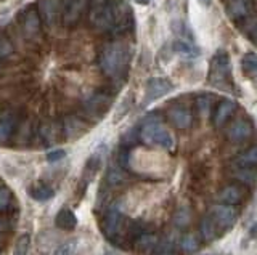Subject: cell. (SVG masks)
<instances>
[{
	"label": "cell",
	"mask_w": 257,
	"mask_h": 255,
	"mask_svg": "<svg viewBox=\"0 0 257 255\" xmlns=\"http://www.w3.org/2000/svg\"><path fill=\"white\" fill-rule=\"evenodd\" d=\"M16 143H18L20 146H24L26 143L29 141V137H31V125L28 122H23L20 127H18V132H16Z\"/></svg>",
	"instance_id": "cell-33"
},
{
	"label": "cell",
	"mask_w": 257,
	"mask_h": 255,
	"mask_svg": "<svg viewBox=\"0 0 257 255\" xmlns=\"http://www.w3.org/2000/svg\"><path fill=\"white\" fill-rule=\"evenodd\" d=\"M111 106V98L104 93H95L84 103L85 111L93 117H101Z\"/></svg>",
	"instance_id": "cell-9"
},
{
	"label": "cell",
	"mask_w": 257,
	"mask_h": 255,
	"mask_svg": "<svg viewBox=\"0 0 257 255\" xmlns=\"http://www.w3.org/2000/svg\"><path fill=\"white\" fill-rule=\"evenodd\" d=\"M122 213L117 209L116 205H112L108 209V212L104 213V218L101 223V231L103 234L106 236L111 241H114V237H117V234L120 233V228H122Z\"/></svg>",
	"instance_id": "cell-6"
},
{
	"label": "cell",
	"mask_w": 257,
	"mask_h": 255,
	"mask_svg": "<svg viewBox=\"0 0 257 255\" xmlns=\"http://www.w3.org/2000/svg\"><path fill=\"white\" fill-rule=\"evenodd\" d=\"M174 50L180 55H185V57H196V53H198V50L195 49V47L188 42H185V41H177L174 44Z\"/></svg>",
	"instance_id": "cell-31"
},
{
	"label": "cell",
	"mask_w": 257,
	"mask_h": 255,
	"mask_svg": "<svg viewBox=\"0 0 257 255\" xmlns=\"http://www.w3.org/2000/svg\"><path fill=\"white\" fill-rule=\"evenodd\" d=\"M233 178H236L243 185H254L257 180V172L251 167H235L233 170Z\"/></svg>",
	"instance_id": "cell-21"
},
{
	"label": "cell",
	"mask_w": 257,
	"mask_h": 255,
	"mask_svg": "<svg viewBox=\"0 0 257 255\" xmlns=\"http://www.w3.org/2000/svg\"><path fill=\"white\" fill-rule=\"evenodd\" d=\"M104 255H117V253H114V252H111V250H108L106 253H104Z\"/></svg>",
	"instance_id": "cell-45"
},
{
	"label": "cell",
	"mask_w": 257,
	"mask_h": 255,
	"mask_svg": "<svg viewBox=\"0 0 257 255\" xmlns=\"http://www.w3.org/2000/svg\"><path fill=\"white\" fill-rule=\"evenodd\" d=\"M39 137H40V140H42V143H44L45 146L55 145L56 137H58V132H56L55 124H44V125H40Z\"/></svg>",
	"instance_id": "cell-23"
},
{
	"label": "cell",
	"mask_w": 257,
	"mask_h": 255,
	"mask_svg": "<svg viewBox=\"0 0 257 255\" xmlns=\"http://www.w3.org/2000/svg\"><path fill=\"white\" fill-rule=\"evenodd\" d=\"M151 2V0H135V4H139V5H148Z\"/></svg>",
	"instance_id": "cell-44"
},
{
	"label": "cell",
	"mask_w": 257,
	"mask_h": 255,
	"mask_svg": "<svg viewBox=\"0 0 257 255\" xmlns=\"http://www.w3.org/2000/svg\"><path fill=\"white\" fill-rule=\"evenodd\" d=\"M29 247H31V234L29 233H23L18 237L16 244H15L13 255H28Z\"/></svg>",
	"instance_id": "cell-29"
},
{
	"label": "cell",
	"mask_w": 257,
	"mask_h": 255,
	"mask_svg": "<svg viewBox=\"0 0 257 255\" xmlns=\"http://www.w3.org/2000/svg\"><path fill=\"white\" fill-rule=\"evenodd\" d=\"M188 221H190V209H188V207H183V209H180L179 212H177L175 223L179 226H183V225H187Z\"/></svg>",
	"instance_id": "cell-38"
},
{
	"label": "cell",
	"mask_w": 257,
	"mask_h": 255,
	"mask_svg": "<svg viewBox=\"0 0 257 255\" xmlns=\"http://www.w3.org/2000/svg\"><path fill=\"white\" fill-rule=\"evenodd\" d=\"M31 194H32V197L36 199V201L45 202V201H48V199H52L55 193H53V189L50 186H47V185H37L34 189L31 191Z\"/></svg>",
	"instance_id": "cell-28"
},
{
	"label": "cell",
	"mask_w": 257,
	"mask_h": 255,
	"mask_svg": "<svg viewBox=\"0 0 257 255\" xmlns=\"http://www.w3.org/2000/svg\"><path fill=\"white\" fill-rule=\"evenodd\" d=\"M64 157H66V151L64 149H52L50 153L47 154V161L48 162H60Z\"/></svg>",
	"instance_id": "cell-39"
},
{
	"label": "cell",
	"mask_w": 257,
	"mask_h": 255,
	"mask_svg": "<svg viewBox=\"0 0 257 255\" xmlns=\"http://www.w3.org/2000/svg\"><path fill=\"white\" fill-rule=\"evenodd\" d=\"M212 101H214L212 97H207V95H201V97L196 100V105H198L199 113L203 114V116H206L209 113V109H211Z\"/></svg>",
	"instance_id": "cell-35"
},
{
	"label": "cell",
	"mask_w": 257,
	"mask_h": 255,
	"mask_svg": "<svg viewBox=\"0 0 257 255\" xmlns=\"http://www.w3.org/2000/svg\"><path fill=\"white\" fill-rule=\"evenodd\" d=\"M241 68H243L244 74L252 77L257 82V55L254 53H246L243 60H241Z\"/></svg>",
	"instance_id": "cell-25"
},
{
	"label": "cell",
	"mask_w": 257,
	"mask_h": 255,
	"mask_svg": "<svg viewBox=\"0 0 257 255\" xmlns=\"http://www.w3.org/2000/svg\"><path fill=\"white\" fill-rule=\"evenodd\" d=\"M180 249L185 253H193L199 249V237L196 233H187L180 239Z\"/></svg>",
	"instance_id": "cell-26"
},
{
	"label": "cell",
	"mask_w": 257,
	"mask_h": 255,
	"mask_svg": "<svg viewBox=\"0 0 257 255\" xmlns=\"http://www.w3.org/2000/svg\"><path fill=\"white\" fill-rule=\"evenodd\" d=\"M254 7V0H231L228 5V15L233 20L244 18L247 13H251Z\"/></svg>",
	"instance_id": "cell-18"
},
{
	"label": "cell",
	"mask_w": 257,
	"mask_h": 255,
	"mask_svg": "<svg viewBox=\"0 0 257 255\" xmlns=\"http://www.w3.org/2000/svg\"><path fill=\"white\" fill-rule=\"evenodd\" d=\"M209 215L212 217L217 226H220L223 229H230L236 221L238 210L230 204H215V205H212L211 213Z\"/></svg>",
	"instance_id": "cell-5"
},
{
	"label": "cell",
	"mask_w": 257,
	"mask_h": 255,
	"mask_svg": "<svg viewBox=\"0 0 257 255\" xmlns=\"http://www.w3.org/2000/svg\"><path fill=\"white\" fill-rule=\"evenodd\" d=\"M174 89V85L164 77H151L147 82V90H145V103L156 101L158 98H163Z\"/></svg>",
	"instance_id": "cell-7"
},
{
	"label": "cell",
	"mask_w": 257,
	"mask_h": 255,
	"mask_svg": "<svg viewBox=\"0 0 257 255\" xmlns=\"http://www.w3.org/2000/svg\"><path fill=\"white\" fill-rule=\"evenodd\" d=\"M16 130V117L13 113H4L0 116V145L5 143L13 137Z\"/></svg>",
	"instance_id": "cell-15"
},
{
	"label": "cell",
	"mask_w": 257,
	"mask_h": 255,
	"mask_svg": "<svg viewBox=\"0 0 257 255\" xmlns=\"http://www.w3.org/2000/svg\"><path fill=\"white\" fill-rule=\"evenodd\" d=\"M100 164H101V154H100V151H96L95 154H92L90 157H88V161L85 164V169H84L85 183H88L93 178V175L96 173V170L100 169Z\"/></svg>",
	"instance_id": "cell-24"
},
{
	"label": "cell",
	"mask_w": 257,
	"mask_h": 255,
	"mask_svg": "<svg viewBox=\"0 0 257 255\" xmlns=\"http://www.w3.org/2000/svg\"><path fill=\"white\" fill-rule=\"evenodd\" d=\"M199 4L203 7H211L212 5V0H199Z\"/></svg>",
	"instance_id": "cell-43"
},
{
	"label": "cell",
	"mask_w": 257,
	"mask_h": 255,
	"mask_svg": "<svg viewBox=\"0 0 257 255\" xmlns=\"http://www.w3.org/2000/svg\"><path fill=\"white\" fill-rule=\"evenodd\" d=\"M90 23L98 31H109L128 25V10L119 0H92Z\"/></svg>",
	"instance_id": "cell-1"
},
{
	"label": "cell",
	"mask_w": 257,
	"mask_h": 255,
	"mask_svg": "<svg viewBox=\"0 0 257 255\" xmlns=\"http://www.w3.org/2000/svg\"><path fill=\"white\" fill-rule=\"evenodd\" d=\"M127 63H128V50L122 44L119 42L109 44L101 50L100 68L104 76L112 79L122 76V73L127 68Z\"/></svg>",
	"instance_id": "cell-2"
},
{
	"label": "cell",
	"mask_w": 257,
	"mask_h": 255,
	"mask_svg": "<svg viewBox=\"0 0 257 255\" xmlns=\"http://www.w3.org/2000/svg\"><path fill=\"white\" fill-rule=\"evenodd\" d=\"M8 229H10V221L4 217H0V233H4V231H8Z\"/></svg>",
	"instance_id": "cell-40"
},
{
	"label": "cell",
	"mask_w": 257,
	"mask_h": 255,
	"mask_svg": "<svg viewBox=\"0 0 257 255\" xmlns=\"http://www.w3.org/2000/svg\"><path fill=\"white\" fill-rule=\"evenodd\" d=\"M23 31H24V34H26L28 37H31V39L39 36V33H40V18H39V13L34 9H31V10H28L26 13H24V17H23Z\"/></svg>",
	"instance_id": "cell-16"
},
{
	"label": "cell",
	"mask_w": 257,
	"mask_h": 255,
	"mask_svg": "<svg viewBox=\"0 0 257 255\" xmlns=\"http://www.w3.org/2000/svg\"><path fill=\"white\" fill-rule=\"evenodd\" d=\"M12 201H13L12 191L8 189V188H5V186L0 188V213H2V212H7L8 209H10Z\"/></svg>",
	"instance_id": "cell-32"
},
{
	"label": "cell",
	"mask_w": 257,
	"mask_h": 255,
	"mask_svg": "<svg viewBox=\"0 0 257 255\" xmlns=\"http://www.w3.org/2000/svg\"><path fill=\"white\" fill-rule=\"evenodd\" d=\"M201 236H203L206 241H214L217 236V225L211 215H207V217L201 220Z\"/></svg>",
	"instance_id": "cell-27"
},
{
	"label": "cell",
	"mask_w": 257,
	"mask_h": 255,
	"mask_svg": "<svg viewBox=\"0 0 257 255\" xmlns=\"http://www.w3.org/2000/svg\"><path fill=\"white\" fill-rule=\"evenodd\" d=\"M230 58L228 55L225 52H219L212 58L211 61V71H209V81L214 87H222L225 85V82L228 81V76H230Z\"/></svg>",
	"instance_id": "cell-4"
},
{
	"label": "cell",
	"mask_w": 257,
	"mask_h": 255,
	"mask_svg": "<svg viewBox=\"0 0 257 255\" xmlns=\"http://www.w3.org/2000/svg\"><path fill=\"white\" fill-rule=\"evenodd\" d=\"M140 137L147 145H158L164 149L174 148V137L158 121H153V119L143 124Z\"/></svg>",
	"instance_id": "cell-3"
},
{
	"label": "cell",
	"mask_w": 257,
	"mask_h": 255,
	"mask_svg": "<svg viewBox=\"0 0 257 255\" xmlns=\"http://www.w3.org/2000/svg\"><path fill=\"white\" fill-rule=\"evenodd\" d=\"M77 250V244L76 241H68V242H64L61 244L60 247H56L53 255H74Z\"/></svg>",
	"instance_id": "cell-34"
},
{
	"label": "cell",
	"mask_w": 257,
	"mask_h": 255,
	"mask_svg": "<svg viewBox=\"0 0 257 255\" xmlns=\"http://www.w3.org/2000/svg\"><path fill=\"white\" fill-rule=\"evenodd\" d=\"M236 109V103L231 101V100H223L219 106H217L215 113H214V124L215 127H220L223 125L225 122L228 121L231 117V114L235 113Z\"/></svg>",
	"instance_id": "cell-17"
},
{
	"label": "cell",
	"mask_w": 257,
	"mask_h": 255,
	"mask_svg": "<svg viewBox=\"0 0 257 255\" xmlns=\"http://www.w3.org/2000/svg\"><path fill=\"white\" fill-rule=\"evenodd\" d=\"M251 133H252V125L247 121H244V119H239V121L233 122L230 125V129L227 132V137L233 143H241V141H244L251 137Z\"/></svg>",
	"instance_id": "cell-12"
},
{
	"label": "cell",
	"mask_w": 257,
	"mask_h": 255,
	"mask_svg": "<svg viewBox=\"0 0 257 255\" xmlns=\"http://www.w3.org/2000/svg\"><path fill=\"white\" fill-rule=\"evenodd\" d=\"M249 34H251V39H252V41L257 42V21L251 26V33H249Z\"/></svg>",
	"instance_id": "cell-41"
},
{
	"label": "cell",
	"mask_w": 257,
	"mask_h": 255,
	"mask_svg": "<svg viewBox=\"0 0 257 255\" xmlns=\"http://www.w3.org/2000/svg\"><path fill=\"white\" fill-rule=\"evenodd\" d=\"M243 199V189L236 185H230L227 188H223L219 194H217V201L220 204H238Z\"/></svg>",
	"instance_id": "cell-19"
},
{
	"label": "cell",
	"mask_w": 257,
	"mask_h": 255,
	"mask_svg": "<svg viewBox=\"0 0 257 255\" xmlns=\"http://www.w3.org/2000/svg\"><path fill=\"white\" fill-rule=\"evenodd\" d=\"M87 132V125L76 116H68L63 121V133L68 140H76Z\"/></svg>",
	"instance_id": "cell-11"
},
{
	"label": "cell",
	"mask_w": 257,
	"mask_h": 255,
	"mask_svg": "<svg viewBox=\"0 0 257 255\" xmlns=\"http://www.w3.org/2000/svg\"><path fill=\"white\" fill-rule=\"evenodd\" d=\"M158 242H159V236L156 233H153V231H143L139 236V239L134 242V247L139 253L145 255V253L155 252Z\"/></svg>",
	"instance_id": "cell-13"
},
{
	"label": "cell",
	"mask_w": 257,
	"mask_h": 255,
	"mask_svg": "<svg viewBox=\"0 0 257 255\" xmlns=\"http://www.w3.org/2000/svg\"><path fill=\"white\" fill-rule=\"evenodd\" d=\"M169 119H171L177 129H188L193 121L191 113L188 111V108H185V106L171 108V111H169Z\"/></svg>",
	"instance_id": "cell-14"
},
{
	"label": "cell",
	"mask_w": 257,
	"mask_h": 255,
	"mask_svg": "<svg viewBox=\"0 0 257 255\" xmlns=\"http://www.w3.org/2000/svg\"><path fill=\"white\" fill-rule=\"evenodd\" d=\"M257 165V146H252L246 149L244 153H241L236 159H235V167H254Z\"/></svg>",
	"instance_id": "cell-22"
},
{
	"label": "cell",
	"mask_w": 257,
	"mask_h": 255,
	"mask_svg": "<svg viewBox=\"0 0 257 255\" xmlns=\"http://www.w3.org/2000/svg\"><path fill=\"white\" fill-rule=\"evenodd\" d=\"M106 181L111 186H116V185H119V183L124 181V173H122V169H120V165H111L109 167L108 173H106Z\"/></svg>",
	"instance_id": "cell-30"
},
{
	"label": "cell",
	"mask_w": 257,
	"mask_h": 255,
	"mask_svg": "<svg viewBox=\"0 0 257 255\" xmlns=\"http://www.w3.org/2000/svg\"><path fill=\"white\" fill-rule=\"evenodd\" d=\"M39 13L42 17L44 23L52 28L56 20H58L60 15H63V5L60 0H40L39 4Z\"/></svg>",
	"instance_id": "cell-8"
},
{
	"label": "cell",
	"mask_w": 257,
	"mask_h": 255,
	"mask_svg": "<svg viewBox=\"0 0 257 255\" xmlns=\"http://www.w3.org/2000/svg\"><path fill=\"white\" fill-rule=\"evenodd\" d=\"M249 237H251V239L257 237V223H254V225L251 226V229H249Z\"/></svg>",
	"instance_id": "cell-42"
},
{
	"label": "cell",
	"mask_w": 257,
	"mask_h": 255,
	"mask_svg": "<svg viewBox=\"0 0 257 255\" xmlns=\"http://www.w3.org/2000/svg\"><path fill=\"white\" fill-rule=\"evenodd\" d=\"M172 250V241L171 239H159V242L155 249V253L153 255H169Z\"/></svg>",
	"instance_id": "cell-37"
},
{
	"label": "cell",
	"mask_w": 257,
	"mask_h": 255,
	"mask_svg": "<svg viewBox=\"0 0 257 255\" xmlns=\"http://www.w3.org/2000/svg\"><path fill=\"white\" fill-rule=\"evenodd\" d=\"M87 0H66V5H63V23L66 26H74L79 21Z\"/></svg>",
	"instance_id": "cell-10"
},
{
	"label": "cell",
	"mask_w": 257,
	"mask_h": 255,
	"mask_svg": "<svg viewBox=\"0 0 257 255\" xmlns=\"http://www.w3.org/2000/svg\"><path fill=\"white\" fill-rule=\"evenodd\" d=\"M13 53V45L8 39L0 34V58H8Z\"/></svg>",
	"instance_id": "cell-36"
},
{
	"label": "cell",
	"mask_w": 257,
	"mask_h": 255,
	"mask_svg": "<svg viewBox=\"0 0 257 255\" xmlns=\"http://www.w3.org/2000/svg\"><path fill=\"white\" fill-rule=\"evenodd\" d=\"M55 225L58 226L60 229L72 231V229L77 226V218H76L74 212L69 210V209H61L58 213H56Z\"/></svg>",
	"instance_id": "cell-20"
}]
</instances>
